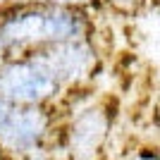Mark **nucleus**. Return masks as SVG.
Listing matches in <instances>:
<instances>
[{
	"mask_svg": "<svg viewBox=\"0 0 160 160\" xmlns=\"http://www.w3.org/2000/svg\"><path fill=\"white\" fill-rule=\"evenodd\" d=\"M81 31V22L77 14L67 12L62 7L50 10H29V12L14 14L0 24V48H14L27 43H43V41H62L77 38Z\"/></svg>",
	"mask_w": 160,
	"mask_h": 160,
	"instance_id": "obj_1",
	"label": "nucleus"
},
{
	"mask_svg": "<svg viewBox=\"0 0 160 160\" xmlns=\"http://www.w3.org/2000/svg\"><path fill=\"white\" fill-rule=\"evenodd\" d=\"M55 88L58 77L43 58L0 67V98L10 103H38L53 96Z\"/></svg>",
	"mask_w": 160,
	"mask_h": 160,
	"instance_id": "obj_2",
	"label": "nucleus"
},
{
	"mask_svg": "<svg viewBox=\"0 0 160 160\" xmlns=\"http://www.w3.org/2000/svg\"><path fill=\"white\" fill-rule=\"evenodd\" d=\"M46 115L38 108H12L0 127V146L10 153H29L46 134Z\"/></svg>",
	"mask_w": 160,
	"mask_h": 160,
	"instance_id": "obj_3",
	"label": "nucleus"
},
{
	"mask_svg": "<svg viewBox=\"0 0 160 160\" xmlns=\"http://www.w3.org/2000/svg\"><path fill=\"white\" fill-rule=\"evenodd\" d=\"M12 103H10V100H5V98H0V127H2V124H5V120H7V115L12 112Z\"/></svg>",
	"mask_w": 160,
	"mask_h": 160,
	"instance_id": "obj_4",
	"label": "nucleus"
},
{
	"mask_svg": "<svg viewBox=\"0 0 160 160\" xmlns=\"http://www.w3.org/2000/svg\"><path fill=\"white\" fill-rule=\"evenodd\" d=\"M62 2H84V0H62Z\"/></svg>",
	"mask_w": 160,
	"mask_h": 160,
	"instance_id": "obj_5",
	"label": "nucleus"
}]
</instances>
